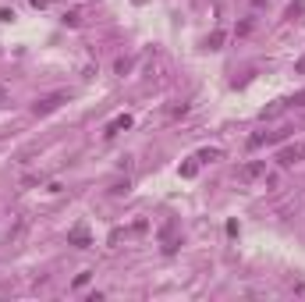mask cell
I'll return each instance as SVG.
<instances>
[{"instance_id":"6da1fadb","label":"cell","mask_w":305,"mask_h":302,"mask_svg":"<svg viewBox=\"0 0 305 302\" xmlns=\"http://www.w3.org/2000/svg\"><path fill=\"white\" fill-rule=\"evenodd\" d=\"M68 103V93H50V96H39L36 103H32V114L36 117H47V114H53L57 107H64Z\"/></svg>"},{"instance_id":"7a4b0ae2","label":"cell","mask_w":305,"mask_h":302,"mask_svg":"<svg viewBox=\"0 0 305 302\" xmlns=\"http://www.w3.org/2000/svg\"><path fill=\"white\" fill-rule=\"evenodd\" d=\"M302 160H305V139L287 142L280 153H277V164H280V167H295V164H302Z\"/></svg>"},{"instance_id":"3957f363","label":"cell","mask_w":305,"mask_h":302,"mask_svg":"<svg viewBox=\"0 0 305 302\" xmlns=\"http://www.w3.org/2000/svg\"><path fill=\"white\" fill-rule=\"evenodd\" d=\"M259 178H266V160H249L238 167V181H245V185H252Z\"/></svg>"},{"instance_id":"277c9868","label":"cell","mask_w":305,"mask_h":302,"mask_svg":"<svg viewBox=\"0 0 305 302\" xmlns=\"http://www.w3.org/2000/svg\"><path fill=\"white\" fill-rule=\"evenodd\" d=\"M68 242L75 249H93V238H89V228L85 224H75V228L68 231Z\"/></svg>"},{"instance_id":"5b68a950","label":"cell","mask_w":305,"mask_h":302,"mask_svg":"<svg viewBox=\"0 0 305 302\" xmlns=\"http://www.w3.org/2000/svg\"><path fill=\"white\" fill-rule=\"evenodd\" d=\"M125 128H131V114H117L110 125H106V135H117V132H125Z\"/></svg>"},{"instance_id":"8992f818","label":"cell","mask_w":305,"mask_h":302,"mask_svg":"<svg viewBox=\"0 0 305 302\" xmlns=\"http://www.w3.org/2000/svg\"><path fill=\"white\" fill-rule=\"evenodd\" d=\"M224 153H220V149L217 146H206V149H199V153H195V160H199V164H213V160H220Z\"/></svg>"},{"instance_id":"52a82bcc","label":"cell","mask_w":305,"mask_h":302,"mask_svg":"<svg viewBox=\"0 0 305 302\" xmlns=\"http://www.w3.org/2000/svg\"><path fill=\"white\" fill-rule=\"evenodd\" d=\"M284 110H287V100H277L273 107H266V110L259 114V117H263V121H270V117H277V114H284Z\"/></svg>"},{"instance_id":"ba28073f","label":"cell","mask_w":305,"mask_h":302,"mask_svg":"<svg viewBox=\"0 0 305 302\" xmlns=\"http://www.w3.org/2000/svg\"><path fill=\"white\" fill-rule=\"evenodd\" d=\"M220 47H224V32L217 28V32H209V36H206V50H220Z\"/></svg>"},{"instance_id":"9c48e42d","label":"cell","mask_w":305,"mask_h":302,"mask_svg":"<svg viewBox=\"0 0 305 302\" xmlns=\"http://www.w3.org/2000/svg\"><path fill=\"white\" fill-rule=\"evenodd\" d=\"M252 28H255V18H241V22H238V28H234V36L241 39V36H249Z\"/></svg>"},{"instance_id":"30bf717a","label":"cell","mask_w":305,"mask_h":302,"mask_svg":"<svg viewBox=\"0 0 305 302\" xmlns=\"http://www.w3.org/2000/svg\"><path fill=\"white\" fill-rule=\"evenodd\" d=\"M131 64H135L131 57H117V60H114V71H117V75H128V71H131Z\"/></svg>"},{"instance_id":"8fae6325","label":"cell","mask_w":305,"mask_h":302,"mask_svg":"<svg viewBox=\"0 0 305 302\" xmlns=\"http://www.w3.org/2000/svg\"><path fill=\"white\" fill-rule=\"evenodd\" d=\"M195 171H199V160H188V164H181V178H195Z\"/></svg>"},{"instance_id":"7c38bea8","label":"cell","mask_w":305,"mask_h":302,"mask_svg":"<svg viewBox=\"0 0 305 302\" xmlns=\"http://www.w3.org/2000/svg\"><path fill=\"white\" fill-rule=\"evenodd\" d=\"M78 22H82V11H75V7H71V11H64V25H71V28H75Z\"/></svg>"},{"instance_id":"4fadbf2b","label":"cell","mask_w":305,"mask_h":302,"mask_svg":"<svg viewBox=\"0 0 305 302\" xmlns=\"http://www.w3.org/2000/svg\"><path fill=\"white\" fill-rule=\"evenodd\" d=\"M305 11V0H295V4L291 7H287V18H298V14Z\"/></svg>"},{"instance_id":"5bb4252c","label":"cell","mask_w":305,"mask_h":302,"mask_svg":"<svg viewBox=\"0 0 305 302\" xmlns=\"http://www.w3.org/2000/svg\"><path fill=\"white\" fill-rule=\"evenodd\" d=\"M287 107H305V89H302V93H295L291 100H287Z\"/></svg>"},{"instance_id":"9a60e30c","label":"cell","mask_w":305,"mask_h":302,"mask_svg":"<svg viewBox=\"0 0 305 302\" xmlns=\"http://www.w3.org/2000/svg\"><path fill=\"white\" fill-rule=\"evenodd\" d=\"M128 189H131V185H128V178H125V181H117V185H114V189H110V192H114V195H125V192H128Z\"/></svg>"},{"instance_id":"2e32d148","label":"cell","mask_w":305,"mask_h":302,"mask_svg":"<svg viewBox=\"0 0 305 302\" xmlns=\"http://www.w3.org/2000/svg\"><path fill=\"white\" fill-rule=\"evenodd\" d=\"M89 277H93L89 270H85V274H78V277H75V288H85V284H89Z\"/></svg>"},{"instance_id":"e0dca14e","label":"cell","mask_w":305,"mask_h":302,"mask_svg":"<svg viewBox=\"0 0 305 302\" xmlns=\"http://www.w3.org/2000/svg\"><path fill=\"white\" fill-rule=\"evenodd\" d=\"M295 75H305V54H302V57L295 60Z\"/></svg>"},{"instance_id":"ac0fdd59","label":"cell","mask_w":305,"mask_h":302,"mask_svg":"<svg viewBox=\"0 0 305 302\" xmlns=\"http://www.w3.org/2000/svg\"><path fill=\"white\" fill-rule=\"evenodd\" d=\"M32 7H36V11H43V7H47V0H32Z\"/></svg>"}]
</instances>
